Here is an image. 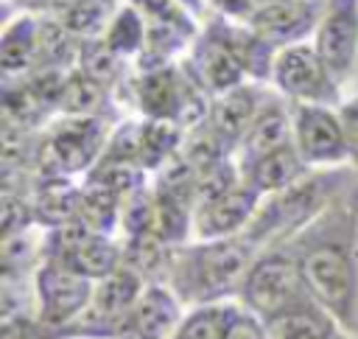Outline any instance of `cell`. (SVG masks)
Returning <instances> with one entry per match:
<instances>
[{
    "mask_svg": "<svg viewBox=\"0 0 358 339\" xmlns=\"http://www.w3.org/2000/svg\"><path fill=\"white\" fill-rule=\"evenodd\" d=\"M201 87L215 98L241 84H246V73L227 39V17L213 14L204 20V28L190 45V56L185 59Z\"/></svg>",
    "mask_w": 358,
    "mask_h": 339,
    "instance_id": "obj_9",
    "label": "cell"
},
{
    "mask_svg": "<svg viewBox=\"0 0 358 339\" xmlns=\"http://www.w3.org/2000/svg\"><path fill=\"white\" fill-rule=\"evenodd\" d=\"M117 101H126L143 112V118L173 120L182 101V67L168 64L157 70H131Z\"/></svg>",
    "mask_w": 358,
    "mask_h": 339,
    "instance_id": "obj_14",
    "label": "cell"
},
{
    "mask_svg": "<svg viewBox=\"0 0 358 339\" xmlns=\"http://www.w3.org/2000/svg\"><path fill=\"white\" fill-rule=\"evenodd\" d=\"M352 174H355L352 165L322 168V171L310 168L299 182L260 202L252 224L243 230V238H249L257 249L288 241L350 182Z\"/></svg>",
    "mask_w": 358,
    "mask_h": 339,
    "instance_id": "obj_3",
    "label": "cell"
},
{
    "mask_svg": "<svg viewBox=\"0 0 358 339\" xmlns=\"http://www.w3.org/2000/svg\"><path fill=\"white\" fill-rule=\"evenodd\" d=\"M291 118H294V146L299 148L302 160L310 168H338L350 162L338 109L291 101Z\"/></svg>",
    "mask_w": 358,
    "mask_h": 339,
    "instance_id": "obj_10",
    "label": "cell"
},
{
    "mask_svg": "<svg viewBox=\"0 0 358 339\" xmlns=\"http://www.w3.org/2000/svg\"><path fill=\"white\" fill-rule=\"evenodd\" d=\"M227 39L246 73L255 84H268L274 76V62H277V48L263 39L257 31H252L246 22H232L227 20Z\"/></svg>",
    "mask_w": 358,
    "mask_h": 339,
    "instance_id": "obj_23",
    "label": "cell"
},
{
    "mask_svg": "<svg viewBox=\"0 0 358 339\" xmlns=\"http://www.w3.org/2000/svg\"><path fill=\"white\" fill-rule=\"evenodd\" d=\"M185 317V305L165 283H148L129 314L120 339H168Z\"/></svg>",
    "mask_w": 358,
    "mask_h": 339,
    "instance_id": "obj_16",
    "label": "cell"
},
{
    "mask_svg": "<svg viewBox=\"0 0 358 339\" xmlns=\"http://www.w3.org/2000/svg\"><path fill=\"white\" fill-rule=\"evenodd\" d=\"M338 118H341V126H344V140H347L350 165L358 171V95L341 101Z\"/></svg>",
    "mask_w": 358,
    "mask_h": 339,
    "instance_id": "obj_31",
    "label": "cell"
},
{
    "mask_svg": "<svg viewBox=\"0 0 358 339\" xmlns=\"http://www.w3.org/2000/svg\"><path fill=\"white\" fill-rule=\"evenodd\" d=\"M115 92L84 76L78 67L67 73L62 98H59V112L62 115H78V118H103L115 120Z\"/></svg>",
    "mask_w": 358,
    "mask_h": 339,
    "instance_id": "obj_22",
    "label": "cell"
},
{
    "mask_svg": "<svg viewBox=\"0 0 358 339\" xmlns=\"http://www.w3.org/2000/svg\"><path fill=\"white\" fill-rule=\"evenodd\" d=\"M207 6L232 22H249V17L257 11L260 0H207Z\"/></svg>",
    "mask_w": 358,
    "mask_h": 339,
    "instance_id": "obj_33",
    "label": "cell"
},
{
    "mask_svg": "<svg viewBox=\"0 0 358 339\" xmlns=\"http://www.w3.org/2000/svg\"><path fill=\"white\" fill-rule=\"evenodd\" d=\"M271 84L277 92L294 104L316 106H341V84L330 76L327 64L319 59L316 48L308 42L288 45L277 50Z\"/></svg>",
    "mask_w": 358,
    "mask_h": 339,
    "instance_id": "obj_8",
    "label": "cell"
},
{
    "mask_svg": "<svg viewBox=\"0 0 358 339\" xmlns=\"http://www.w3.org/2000/svg\"><path fill=\"white\" fill-rule=\"evenodd\" d=\"M11 3H17V6H20V11H31V14H39V11L45 8V3H48V0H8L6 6H11Z\"/></svg>",
    "mask_w": 358,
    "mask_h": 339,
    "instance_id": "obj_35",
    "label": "cell"
},
{
    "mask_svg": "<svg viewBox=\"0 0 358 339\" xmlns=\"http://www.w3.org/2000/svg\"><path fill=\"white\" fill-rule=\"evenodd\" d=\"M263 95H266V90L260 84H241V87L213 98L207 126L218 134V140L227 146L229 154H238L260 104H263Z\"/></svg>",
    "mask_w": 358,
    "mask_h": 339,
    "instance_id": "obj_15",
    "label": "cell"
},
{
    "mask_svg": "<svg viewBox=\"0 0 358 339\" xmlns=\"http://www.w3.org/2000/svg\"><path fill=\"white\" fill-rule=\"evenodd\" d=\"M260 202H263V193H257L252 185H246L241 179L227 193L196 205V210H193V235L199 241L243 235V230L252 224Z\"/></svg>",
    "mask_w": 358,
    "mask_h": 339,
    "instance_id": "obj_12",
    "label": "cell"
},
{
    "mask_svg": "<svg viewBox=\"0 0 358 339\" xmlns=\"http://www.w3.org/2000/svg\"><path fill=\"white\" fill-rule=\"evenodd\" d=\"M227 339H271V333H268V328H266L255 314H249V311L238 303V311H235V317H232V325H229Z\"/></svg>",
    "mask_w": 358,
    "mask_h": 339,
    "instance_id": "obj_32",
    "label": "cell"
},
{
    "mask_svg": "<svg viewBox=\"0 0 358 339\" xmlns=\"http://www.w3.org/2000/svg\"><path fill=\"white\" fill-rule=\"evenodd\" d=\"M282 244L316 303L358 336V171Z\"/></svg>",
    "mask_w": 358,
    "mask_h": 339,
    "instance_id": "obj_1",
    "label": "cell"
},
{
    "mask_svg": "<svg viewBox=\"0 0 358 339\" xmlns=\"http://www.w3.org/2000/svg\"><path fill=\"white\" fill-rule=\"evenodd\" d=\"M238 168H241V179L263 196H271V193L291 188L294 182H299L310 171V165L302 160V154L294 143H285L268 154L249 160V162H238Z\"/></svg>",
    "mask_w": 358,
    "mask_h": 339,
    "instance_id": "obj_18",
    "label": "cell"
},
{
    "mask_svg": "<svg viewBox=\"0 0 358 339\" xmlns=\"http://www.w3.org/2000/svg\"><path fill=\"white\" fill-rule=\"evenodd\" d=\"M257 255L260 249L243 235L182 244L173 249L165 286L185 308L238 300V291Z\"/></svg>",
    "mask_w": 358,
    "mask_h": 339,
    "instance_id": "obj_2",
    "label": "cell"
},
{
    "mask_svg": "<svg viewBox=\"0 0 358 339\" xmlns=\"http://www.w3.org/2000/svg\"><path fill=\"white\" fill-rule=\"evenodd\" d=\"M324 11V0H277L260 3L257 11L249 17V28L268 39L277 50L288 45H299L310 34H316L319 20Z\"/></svg>",
    "mask_w": 358,
    "mask_h": 339,
    "instance_id": "obj_13",
    "label": "cell"
},
{
    "mask_svg": "<svg viewBox=\"0 0 358 339\" xmlns=\"http://www.w3.org/2000/svg\"><path fill=\"white\" fill-rule=\"evenodd\" d=\"M235 311H238V303L232 300L187 308V314L182 317V322L168 339H227Z\"/></svg>",
    "mask_w": 358,
    "mask_h": 339,
    "instance_id": "obj_27",
    "label": "cell"
},
{
    "mask_svg": "<svg viewBox=\"0 0 358 339\" xmlns=\"http://www.w3.org/2000/svg\"><path fill=\"white\" fill-rule=\"evenodd\" d=\"M103 39H106V45H109L117 56H123V59H137V56L143 53V48H145V17H143L134 6L123 3V6L117 8L115 20L109 22Z\"/></svg>",
    "mask_w": 358,
    "mask_h": 339,
    "instance_id": "obj_29",
    "label": "cell"
},
{
    "mask_svg": "<svg viewBox=\"0 0 358 339\" xmlns=\"http://www.w3.org/2000/svg\"><path fill=\"white\" fill-rule=\"evenodd\" d=\"M355 78H358V70H355Z\"/></svg>",
    "mask_w": 358,
    "mask_h": 339,
    "instance_id": "obj_37",
    "label": "cell"
},
{
    "mask_svg": "<svg viewBox=\"0 0 358 339\" xmlns=\"http://www.w3.org/2000/svg\"><path fill=\"white\" fill-rule=\"evenodd\" d=\"M92 291H95V280L78 275L64 263L39 261L34 269V300H36L34 339H45L48 333L73 322L90 305Z\"/></svg>",
    "mask_w": 358,
    "mask_h": 339,
    "instance_id": "obj_7",
    "label": "cell"
},
{
    "mask_svg": "<svg viewBox=\"0 0 358 339\" xmlns=\"http://www.w3.org/2000/svg\"><path fill=\"white\" fill-rule=\"evenodd\" d=\"M39 62V14L20 11L8 17L0 34V70L3 78H22Z\"/></svg>",
    "mask_w": 358,
    "mask_h": 339,
    "instance_id": "obj_20",
    "label": "cell"
},
{
    "mask_svg": "<svg viewBox=\"0 0 358 339\" xmlns=\"http://www.w3.org/2000/svg\"><path fill=\"white\" fill-rule=\"evenodd\" d=\"M285 143H294V118H291V101L282 95H274L266 90L263 104L238 148V162H249L260 154H268Z\"/></svg>",
    "mask_w": 358,
    "mask_h": 339,
    "instance_id": "obj_17",
    "label": "cell"
},
{
    "mask_svg": "<svg viewBox=\"0 0 358 339\" xmlns=\"http://www.w3.org/2000/svg\"><path fill=\"white\" fill-rule=\"evenodd\" d=\"M120 6H123V3H117V0H78V3H73L67 11H62L59 20H62V25H64L73 36H78V39L103 36Z\"/></svg>",
    "mask_w": 358,
    "mask_h": 339,
    "instance_id": "obj_28",
    "label": "cell"
},
{
    "mask_svg": "<svg viewBox=\"0 0 358 339\" xmlns=\"http://www.w3.org/2000/svg\"><path fill=\"white\" fill-rule=\"evenodd\" d=\"M34 224L45 230L64 227L70 221H78V205H81V188L70 182V177H36L28 191Z\"/></svg>",
    "mask_w": 358,
    "mask_h": 339,
    "instance_id": "obj_19",
    "label": "cell"
},
{
    "mask_svg": "<svg viewBox=\"0 0 358 339\" xmlns=\"http://www.w3.org/2000/svg\"><path fill=\"white\" fill-rule=\"evenodd\" d=\"M185 132L173 120L143 118L140 120V165L145 171H159L182 148Z\"/></svg>",
    "mask_w": 358,
    "mask_h": 339,
    "instance_id": "obj_26",
    "label": "cell"
},
{
    "mask_svg": "<svg viewBox=\"0 0 358 339\" xmlns=\"http://www.w3.org/2000/svg\"><path fill=\"white\" fill-rule=\"evenodd\" d=\"M145 280L126 263H120L109 277L95 283L90 305L64 328L48 333L45 339H120L131 308L145 291Z\"/></svg>",
    "mask_w": 358,
    "mask_h": 339,
    "instance_id": "obj_5",
    "label": "cell"
},
{
    "mask_svg": "<svg viewBox=\"0 0 358 339\" xmlns=\"http://www.w3.org/2000/svg\"><path fill=\"white\" fill-rule=\"evenodd\" d=\"M316 300L310 294V289L302 280V272L294 261V255L288 252L285 244H274L260 249V255L255 258L238 300L249 314H255L263 325L282 317L285 311Z\"/></svg>",
    "mask_w": 358,
    "mask_h": 339,
    "instance_id": "obj_4",
    "label": "cell"
},
{
    "mask_svg": "<svg viewBox=\"0 0 358 339\" xmlns=\"http://www.w3.org/2000/svg\"><path fill=\"white\" fill-rule=\"evenodd\" d=\"M266 328L271 339H358L316 300L285 311L282 317L266 322Z\"/></svg>",
    "mask_w": 358,
    "mask_h": 339,
    "instance_id": "obj_21",
    "label": "cell"
},
{
    "mask_svg": "<svg viewBox=\"0 0 358 339\" xmlns=\"http://www.w3.org/2000/svg\"><path fill=\"white\" fill-rule=\"evenodd\" d=\"M176 3H182L196 20H201V17L207 20V0H176Z\"/></svg>",
    "mask_w": 358,
    "mask_h": 339,
    "instance_id": "obj_34",
    "label": "cell"
},
{
    "mask_svg": "<svg viewBox=\"0 0 358 339\" xmlns=\"http://www.w3.org/2000/svg\"><path fill=\"white\" fill-rule=\"evenodd\" d=\"M109 126L112 120L78 115H62L53 120L42 132L36 177H70L92 171L109 143Z\"/></svg>",
    "mask_w": 358,
    "mask_h": 339,
    "instance_id": "obj_6",
    "label": "cell"
},
{
    "mask_svg": "<svg viewBox=\"0 0 358 339\" xmlns=\"http://www.w3.org/2000/svg\"><path fill=\"white\" fill-rule=\"evenodd\" d=\"M129 6H134L145 22H159V25H173V28H182L187 31L190 36H199V20L176 0H126Z\"/></svg>",
    "mask_w": 358,
    "mask_h": 339,
    "instance_id": "obj_30",
    "label": "cell"
},
{
    "mask_svg": "<svg viewBox=\"0 0 358 339\" xmlns=\"http://www.w3.org/2000/svg\"><path fill=\"white\" fill-rule=\"evenodd\" d=\"M313 48L338 84L358 70V0H324Z\"/></svg>",
    "mask_w": 358,
    "mask_h": 339,
    "instance_id": "obj_11",
    "label": "cell"
},
{
    "mask_svg": "<svg viewBox=\"0 0 358 339\" xmlns=\"http://www.w3.org/2000/svg\"><path fill=\"white\" fill-rule=\"evenodd\" d=\"M120 202H123V193H117L115 188L87 177V182L81 188L78 221L92 233L112 235V230L120 224Z\"/></svg>",
    "mask_w": 358,
    "mask_h": 339,
    "instance_id": "obj_25",
    "label": "cell"
},
{
    "mask_svg": "<svg viewBox=\"0 0 358 339\" xmlns=\"http://www.w3.org/2000/svg\"><path fill=\"white\" fill-rule=\"evenodd\" d=\"M129 59L117 56L103 36H90V39H81L78 45V59H76V67L90 76L92 81H98L101 87H106L109 92H115V98L120 95L123 84L129 81Z\"/></svg>",
    "mask_w": 358,
    "mask_h": 339,
    "instance_id": "obj_24",
    "label": "cell"
},
{
    "mask_svg": "<svg viewBox=\"0 0 358 339\" xmlns=\"http://www.w3.org/2000/svg\"><path fill=\"white\" fill-rule=\"evenodd\" d=\"M260 3H277V0H260Z\"/></svg>",
    "mask_w": 358,
    "mask_h": 339,
    "instance_id": "obj_36",
    "label": "cell"
}]
</instances>
